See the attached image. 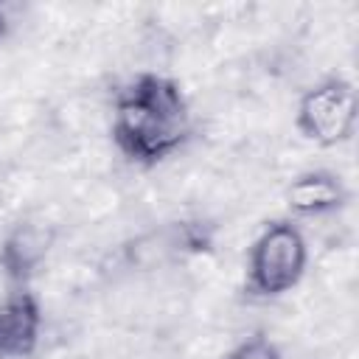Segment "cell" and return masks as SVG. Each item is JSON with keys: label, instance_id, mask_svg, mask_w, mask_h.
<instances>
[{"label": "cell", "instance_id": "1", "mask_svg": "<svg viewBox=\"0 0 359 359\" xmlns=\"http://www.w3.org/2000/svg\"><path fill=\"white\" fill-rule=\"evenodd\" d=\"M109 137L118 154L140 168L177 154L191 137V107L180 81L154 70L129 79L112 101Z\"/></svg>", "mask_w": 359, "mask_h": 359}, {"label": "cell", "instance_id": "2", "mask_svg": "<svg viewBox=\"0 0 359 359\" xmlns=\"http://www.w3.org/2000/svg\"><path fill=\"white\" fill-rule=\"evenodd\" d=\"M309 269V241L292 219L266 222L244 258V292L252 300H278L300 286Z\"/></svg>", "mask_w": 359, "mask_h": 359}, {"label": "cell", "instance_id": "3", "mask_svg": "<svg viewBox=\"0 0 359 359\" xmlns=\"http://www.w3.org/2000/svg\"><path fill=\"white\" fill-rule=\"evenodd\" d=\"M356 87L345 76H328L300 93L294 104V129L320 149H337L356 132Z\"/></svg>", "mask_w": 359, "mask_h": 359}, {"label": "cell", "instance_id": "4", "mask_svg": "<svg viewBox=\"0 0 359 359\" xmlns=\"http://www.w3.org/2000/svg\"><path fill=\"white\" fill-rule=\"evenodd\" d=\"M56 224L45 219H20L0 236V272L8 283L28 286L48 264L56 247Z\"/></svg>", "mask_w": 359, "mask_h": 359}, {"label": "cell", "instance_id": "5", "mask_svg": "<svg viewBox=\"0 0 359 359\" xmlns=\"http://www.w3.org/2000/svg\"><path fill=\"white\" fill-rule=\"evenodd\" d=\"M42 303L28 286L14 289L0 300V359H28L42 342Z\"/></svg>", "mask_w": 359, "mask_h": 359}, {"label": "cell", "instance_id": "6", "mask_svg": "<svg viewBox=\"0 0 359 359\" xmlns=\"http://www.w3.org/2000/svg\"><path fill=\"white\" fill-rule=\"evenodd\" d=\"M348 188L339 174L328 168H309L289 180L283 191V202L294 216L320 219L342 210L348 205Z\"/></svg>", "mask_w": 359, "mask_h": 359}, {"label": "cell", "instance_id": "7", "mask_svg": "<svg viewBox=\"0 0 359 359\" xmlns=\"http://www.w3.org/2000/svg\"><path fill=\"white\" fill-rule=\"evenodd\" d=\"M222 359H283V351L278 348L275 339H269L266 334H250L241 342H236Z\"/></svg>", "mask_w": 359, "mask_h": 359}, {"label": "cell", "instance_id": "8", "mask_svg": "<svg viewBox=\"0 0 359 359\" xmlns=\"http://www.w3.org/2000/svg\"><path fill=\"white\" fill-rule=\"evenodd\" d=\"M8 31H11V17H8V11L0 6V42H6Z\"/></svg>", "mask_w": 359, "mask_h": 359}]
</instances>
